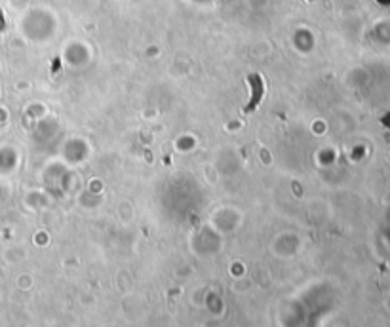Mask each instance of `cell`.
<instances>
[{
    "label": "cell",
    "mask_w": 390,
    "mask_h": 327,
    "mask_svg": "<svg viewBox=\"0 0 390 327\" xmlns=\"http://www.w3.org/2000/svg\"><path fill=\"white\" fill-rule=\"evenodd\" d=\"M249 84L253 86V93H251V99H249V105L246 110H253L259 101H261V95H263V84H261V80H257V87H255V82H253V76H249Z\"/></svg>",
    "instance_id": "cell-1"
}]
</instances>
